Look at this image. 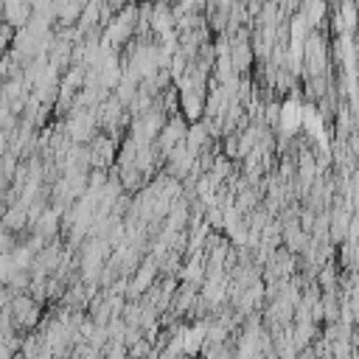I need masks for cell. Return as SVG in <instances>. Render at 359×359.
I'll return each mask as SVG.
<instances>
[{
	"instance_id": "cell-1",
	"label": "cell",
	"mask_w": 359,
	"mask_h": 359,
	"mask_svg": "<svg viewBox=\"0 0 359 359\" xmlns=\"http://www.w3.org/2000/svg\"><path fill=\"white\" fill-rule=\"evenodd\" d=\"M39 300H34L31 294H14L8 300V317H11V325L14 328H31L39 323Z\"/></svg>"
}]
</instances>
